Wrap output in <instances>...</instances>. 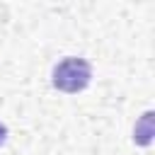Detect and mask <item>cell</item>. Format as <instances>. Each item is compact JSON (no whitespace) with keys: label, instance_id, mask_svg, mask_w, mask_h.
I'll list each match as a JSON object with an SVG mask.
<instances>
[{"label":"cell","instance_id":"1","mask_svg":"<svg viewBox=\"0 0 155 155\" xmlns=\"http://www.w3.org/2000/svg\"><path fill=\"white\" fill-rule=\"evenodd\" d=\"M92 80V65L85 61V58H78V56H68L63 58L56 68H53V87L65 92V94H78L82 92Z\"/></svg>","mask_w":155,"mask_h":155},{"label":"cell","instance_id":"2","mask_svg":"<svg viewBox=\"0 0 155 155\" xmlns=\"http://www.w3.org/2000/svg\"><path fill=\"white\" fill-rule=\"evenodd\" d=\"M7 140V128H5V124H0V145Z\"/></svg>","mask_w":155,"mask_h":155}]
</instances>
